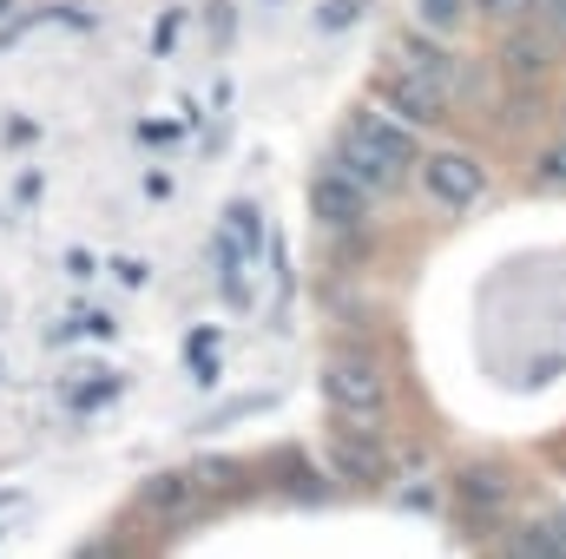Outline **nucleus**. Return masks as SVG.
<instances>
[{
  "instance_id": "39448f33",
  "label": "nucleus",
  "mask_w": 566,
  "mask_h": 559,
  "mask_svg": "<svg viewBox=\"0 0 566 559\" xmlns=\"http://www.w3.org/2000/svg\"><path fill=\"white\" fill-rule=\"evenodd\" d=\"M454 494H461V520L488 534V527L507 514V500H514V481H507V467H494V461H474V467H461Z\"/></svg>"
},
{
  "instance_id": "20e7f679",
  "label": "nucleus",
  "mask_w": 566,
  "mask_h": 559,
  "mask_svg": "<svg viewBox=\"0 0 566 559\" xmlns=\"http://www.w3.org/2000/svg\"><path fill=\"white\" fill-rule=\"evenodd\" d=\"M422 191L441 211H474V204L488 198V171H481L468 151H434L422 165Z\"/></svg>"
},
{
  "instance_id": "f257e3e1",
  "label": "nucleus",
  "mask_w": 566,
  "mask_h": 559,
  "mask_svg": "<svg viewBox=\"0 0 566 559\" xmlns=\"http://www.w3.org/2000/svg\"><path fill=\"white\" fill-rule=\"evenodd\" d=\"M336 158L349 165V171H363L376 191H389L402 171H409V158H416V139L389 119V106H376V113H356L349 126H343V139H336Z\"/></svg>"
},
{
  "instance_id": "7ed1b4c3",
  "label": "nucleus",
  "mask_w": 566,
  "mask_h": 559,
  "mask_svg": "<svg viewBox=\"0 0 566 559\" xmlns=\"http://www.w3.org/2000/svg\"><path fill=\"white\" fill-rule=\"evenodd\" d=\"M310 204H316V224H329V231H349V224H363V218H369V204H376V184H369L363 171H349L343 158H329V165L316 171V184H310Z\"/></svg>"
},
{
  "instance_id": "6e6552de",
  "label": "nucleus",
  "mask_w": 566,
  "mask_h": 559,
  "mask_svg": "<svg viewBox=\"0 0 566 559\" xmlns=\"http://www.w3.org/2000/svg\"><path fill=\"white\" fill-rule=\"evenodd\" d=\"M329 461L349 474V481H389V454H382V441L376 434H356V428H336V441H329Z\"/></svg>"
},
{
  "instance_id": "ddd939ff",
  "label": "nucleus",
  "mask_w": 566,
  "mask_h": 559,
  "mask_svg": "<svg viewBox=\"0 0 566 559\" xmlns=\"http://www.w3.org/2000/svg\"><path fill=\"white\" fill-rule=\"evenodd\" d=\"M488 20H501V27H514V20H527L534 13V0H474Z\"/></svg>"
},
{
  "instance_id": "f03ea898",
  "label": "nucleus",
  "mask_w": 566,
  "mask_h": 559,
  "mask_svg": "<svg viewBox=\"0 0 566 559\" xmlns=\"http://www.w3.org/2000/svg\"><path fill=\"white\" fill-rule=\"evenodd\" d=\"M323 395L336 409H382L389 369L376 362V349H336V356H323Z\"/></svg>"
},
{
  "instance_id": "9b49d317",
  "label": "nucleus",
  "mask_w": 566,
  "mask_h": 559,
  "mask_svg": "<svg viewBox=\"0 0 566 559\" xmlns=\"http://www.w3.org/2000/svg\"><path fill=\"white\" fill-rule=\"evenodd\" d=\"M191 487L198 494H238L244 487V467L238 461H191Z\"/></svg>"
},
{
  "instance_id": "9d476101",
  "label": "nucleus",
  "mask_w": 566,
  "mask_h": 559,
  "mask_svg": "<svg viewBox=\"0 0 566 559\" xmlns=\"http://www.w3.org/2000/svg\"><path fill=\"white\" fill-rule=\"evenodd\" d=\"M198 500V487H191V467H178V474H151L139 487V507H165V514H178V507H191Z\"/></svg>"
},
{
  "instance_id": "1a4fd4ad",
  "label": "nucleus",
  "mask_w": 566,
  "mask_h": 559,
  "mask_svg": "<svg viewBox=\"0 0 566 559\" xmlns=\"http://www.w3.org/2000/svg\"><path fill=\"white\" fill-rule=\"evenodd\" d=\"M396 66H409V73H422V80H434V86L454 93V60H448L434 40H402V46H396Z\"/></svg>"
},
{
  "instance_id": "dca6fc26",
  "label": "nucleus",
  "mask_w": 566,
  "mask_h": 559,
  "mask_svg": "<svg viewBox=\"0 0 566 559\" xmlns=\"http://www.w3.org/2000/svg\"><path fill=\"white\" fill-rule=\"evenodd\" d=\"M7 7H13V0H0V13H7Z\"/></svg>"
},
{
  "instance_id": "2eb2a0df",
  "label": "nucleus",
  "mask_w": 566,
  "mask_h": 559,
  "mask_svg": "<svg viewBox=\"0 0 566 559\" xmlns=\"http://www.w3.org/2000/svg\"><path fill=\"white\" fill-rule=\"evenodd\" d=\"M534 13H541L554 33H560V46H566V0H534Z\"/></svg>"
},
{
  "instance_id": "4468645a",
  "label": "nucleus",
  "mask_w": 566,
  "mask_h": 559,
  "mask_svg": "<svg viewBox=\"0 0 566 559\" xmlns=\"http://www.w3.org/2000/svg\"><path fill=\"white\" fill-rule=\"evenodd\" d=\"M454 13H461V0H422V20L441 33V27H454Z\"/></svg>"
},
{
  "instance_id": "423d86ee",
  "label": "nucleus",
  "mask_w": 566,
  "mask_h": 559,
  "mask_svg": "<svg viewBox=\"0 0 566 559\" xmlns=\"http://www.w3.org/2000/svg\"><path fill=\"white\" fill-rule=\"evenodd\" d=\"M560 53L566 46L547 20H541V27H521V20H514V33H507V46H501V66H507L521 86H534V80H547V73L560 66Z\"/></svg>"
},
{
  "instance_id": "0eeeda50",
  "label": "nucleus",
  "mask_w": 566,
  "mask_h": 559,
  "mask_svg": "<svg viewBox=\"0 0 566 559\" xmlns=\"http://www.w3.org/2000/svg\"><path fill=\"white\" fill-rule=\"evenodd\" d=\"M376 106H389L396 119H409V126H434L441 113H448V86H434L422 73H409V66H396L389 80H382V99Z\"/></svg>"
},
{
  "instance_id": "f8f14e48",
  "label": "nucleus",
  "mask_w": 566,
  "mask_h": 559,
  "mask_svg": "<svg viewBox=\"0 0 566 559\" xmlns=\"http://www.w3.org/2000/svg\"><path fill=\"white\" fill-rule=\"evenodd\" d=\"M534 178H541V184H560V191H566V133L534 151Z\"/></svg>"
}]
</instances>
